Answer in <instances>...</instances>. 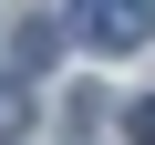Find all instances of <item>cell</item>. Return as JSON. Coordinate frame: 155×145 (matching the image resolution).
<instances>
[{"label": "cell", "instance_id": "1", "mask_svg": "<svg viewBox=\"0 0 155 145\" xmlns=\"http://www.w3.org/2000/svg\"><path fill=\"white\" fill-rule=\"evenodd\" d=\"M72 21L104 52H134V42H155V0H72Z\"/></svg>", "mask_w": 155, "mask_h": 145}, {"label": "cell", "instance_id": "2", "mask_svg": "<svg viewBox=\"0 0 155 145\" xmlns=\"http://www.w3.org/2000/svg\"><path fill=\"white\" fill-rule=\"evenodd\" d=\"M21 135H31V83L0 72V145H21Z\"/></svg>", "mask_w": 155, "mask_h": 145}, {"label": "cell", "instance_id": "3", "mask_svg": "<svg viewBox=\"0 0 155 145\" xmlns=\"http://www.w3.org/2000/svg\"><path fill=\"white\" fill-rule=\"evenodd\" d=\"M134 145H155V104H145V114H134Z\"/></svg>", "mask_w": 155, "mask_h": 145}]
</instances>
